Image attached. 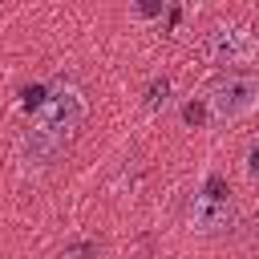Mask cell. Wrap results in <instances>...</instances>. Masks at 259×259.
Returning <instances> with one entry per match:
<instances>
[{
    "label": "cell",
    "instance_id": "277c9868",
    "mask_svg": "<svg viewBox=\"0 0 259 259\" xmlns=\"http://www.w3.org/2000/svg\"><path fill=\"white\" fill-rule=\"evenodd\" d=\"M206 53H210L214 65H247V61H255L259 45H255L251 28H243V24H223V28L210 32Z\"/></svg>",
    "mask_w": 259,
    "mask_h": 259
},
{
    "label": "cell",
    "instance_id": "30bf717a",
    "mask_svg": "<svg viewBox=\"0 0 259 259\" xmlns=\"http://www.w3.org/2000/svg\"><path fill=\"white\" fill-rule=\"evenodd\" d=\"M134 16H138V20H154V16H162V0H154V4H138Z\"/></svg>",
    "mask_w": 259,
    "mask_h": 259
},
{
    "label": "cell",
    "instance_id": "8fae6325",
    "mask_svg": "<svg viewBox=\"0 0 259 259\" xmlns=\"http://www.w3.org/2000/svg\"><path fill=\"white\" fill-rule=\"evenodd\" d=\"M247 174H251V178H259V146H251V150H247Z\"/></svg>",
    "mask_w": 259,
    "mask_h": 259
},
{
    "label": "cell",
    "instance_id": "8992f818",
    "mask_svg": "<svg viewBox=\"0 0 259 259\" xmlns=\"http://www.w3.org/2000/svg\"><path fill=\"white\" fill-rule=\"evenodd\" d=\"M182 121H186V125H194V130L210 125V105H206V97H190V101L182 105Z\"/></svg>",
    "mask_w": 259,
    "mask_h": 259
},
{
    "label": "cell",
    "instance_id": "7a4b0ae2",
    "mask_svg": "<svg viewBox=\"0 0 259 259\" xmlns=\"http://www.w3.org/2000/svg\"><path fill=\"white\" fill-rule=\"evenodd\" d=\"M206 105H210V121H235V117L251 113V109L259 105V77H255V73L223 77V81L206 93Z\"/></svg>",
    "mask_w": 259,
    "mask_h": 259
},
{
    "label": "cell",
    "instance_id": "52a82bcc",
    "mask_svg": "<svg viewBox=\"0 0 259 259\" xmlns=\"http://www.w3.org/2000/svg\"><path fill=\"white\" fill-rule=\"evenodd\" d=\"M57 259H97V243L93 239H69Z\"/></svg>",
    "mask_w": 259,
    "mask_h": 259
},
{
    "label": "cell",
    "instance_id": "5b68a950",
    "mask_svg": "<svg viewBox=\"0 0 259 259\" xmlns=\"http://www.w3.org/2000/svg\"><path fill=\"white\" fill-rule=\"evenodd\" d=\"M61 138H53L49 130H40V125H32V130H24V138H20V162L28 166V170H45V166H53L57 162V154H61Z\"/></svg>",
    "mask_w": 259,
    "mask_h": 259
},
{
    "label": "cell",
    "instance_id": "6da1fadb",
    "mask_svg": "<svg viewBox=\"0 0 259 259\" xmlns=\"http://www.w3.org/2000/svg\"><path fill=\"white\" fill-rule=\"evenodd\" d=\"M81 121H85V93L77 85H53L45 105L36 109V125L65 142Z\"/></svg>",
    "mask_w": 259,
    "mask_h": 259
},
{
    "label": "cell",
    "instance_id": "3957f363",
    "mask_svg": "<svg viewBox=\"0 0 259 259\" xmlns=\"http://www.w3.org/2000/svg\"><path fill=\"white\" fill-rule=\"evenodd\" d=\"M186 223H190V231H198V235H223V231H231V227H235V202H231V194H206V190H202V194L190 202Z\"/></svg>",
    "mask_w": 259,
    "mask_h": 259
},
{
    "label": "cell",
    "instance_id": "ba28073f",
    "mask_svg": "<svg viewBox=\"0 0 259 259\" xmlns=\"http://www.w3.org/2000/svg\"><path fill=\"white\" fill-rule=\"evenodd\" d=\"M170 101V81L166 77H154L150 85H146V109H158V105H166Z\"/></svg>",
    "mask_w": 259,
    "mask_h": 259
},
{
    "label": "cell",
    "instance_id": "9c48e42d",
    "mask_svg": "<svg viewBox=\"0 0 259 259\" xmlns=\"http://www.w3.org/2000/svg\"><path fill=\"white\" fill-rule=\"evenodd\" d=\"M45 97H49V89H45V85H28V89H24V109H40V105H45Z\"/></svg>",
    "mask_w": 259,
    "mask_h": 259
}]
</instances>
